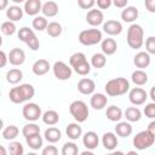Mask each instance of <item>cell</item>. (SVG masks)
Here are the masks:
<instances>
[{
    "label": "cell",
    "mask_w": 155,
    "mask_h": 155,
    "mask_svg": "<svg viewBox=\"0 0 155 155\" xmlns=\"http://www.w3.org/2000/svg\"><path fill=\"white\" fill-rule=\"evenodd\" d=\"M35 94V88L30 84H21L19 86L12 87L8 92L10 101L15 104H22L30 101Z\"/></svg>",
    "instance_id": "6da1fadb"
},
{
    "label": "cell",
    "mask_w": 155,
    "mask_h": 155,
    "mask_svg": "<svg viewBox=\"0 0 155 155\" xmlns=\"http://www.w3.org/2000/svg\"><path fill=\"white\" fill-rule=\"evenodd\" d=\"M104 90L107 94L110 97L122 96L130 91V81L125 78H115V79L109 80L105 84Z\"/></svg>",
    "instance_id": "7a4b0ae2"
},
{
    "label": "cell",
    "mask_w": 155,
    "mask_h": 155,
    "mask_svg": "<svg viewBox=\"0 0 155 155\" xmlns=\"http://www.w3.org/2000/svg\"><path fill=\"white\" fill-rule=\"evenodd\" d=\"M127 44L131 48L138 50L144 44V30L142 25L133 23L127 29Z\"/></svg>",
    "instance_id": "3957f363"
},
{
    "label": "cell",
    "mask_w": 155,
    "mask_h": 155,
    "mask_svg": "<svg viewBox=\"0 0 155 155\" xmlns=\"http://www.w3.org/2000/svg\"><path fill=\"white\" fill-rule=\"evenodd\" d=\"M69 113L74 117V120L79 124V122H85L87 120L88 114H90V110H88L87 104L84 101L76 99V101H74V102L70 103V105H69Z\"/></svg>",
    "instance_id": "277c9868"
},
{
    "label": "cell",
    "mask_w": 155,
    "mask_h": 155,
    "mask_svg": "<svg viewBox=\"0 0 155 155\" xmlns=\"http://www.w3.org/2000/svg\"><path fill=\"white\" fill-rule=\"evenodd\" d=\"M103 41V35L99 29L91 28V29H85L80 31L79 34V42L84 46H93Z\"/></svg>",
    "instance_id": "5b68a950"
},
{
    "label": "cell",
    "mask_w": 155,
    "mask_h": 155,
    "mask_svg": "<svg viewBox=\"0 0 155 155\" xmlns=\"http://www.w3.org/2000/svg\"><path fill=\"white\" fill-rule=\"evenodd\" d=\"M18 39L21 41H23L31 51H36L40 47L39 39L36 38L34 30L28 28V27H23V28H21L18 30Z\"/></svg>",
    "instance_id": "8992f818"
},
{
    "label": "cell",
    "mask_w": 155,
    "mask_h": 155,
    "mask_svg": "<svg viewBox=\"0 0 155 155\" xmlns=\"http://www.w3.org/2000/svg\"><path fill=\"white\" fill-rule=\"evenodd\" d=\"M154 142H155V137L148 130L140 131L133 137V145L138 150H145L150 148L154 144Z\"/></svg>",
    "instance_id": "52a82bcc"
},
{
    "label": "cell",
    "mask_w": 155,
    "mask_h": 155,
    "mask_svg": "<svg viewBox=\"0 0 155 155\" xmlns=\"http://www.w3.org/2000/svg\"><path fill=\"white\" fill-rule=\"evenodd\" d=\"M42 114L44 113L41 111V108L36 103H33V102L25 103L24 107L22 108V115L29 122H35L36 120L42 117Z\"/></svg>",
    "instance_id": "ba28073f"
},
{
    "label": "cell",
    "mask_w": 155,
    "mask_h": 155,
    "mask_svg": "<svg viewBox=\"0 0 155 155\" xmlns=\"http://www.w3.org/2000/svg\"><path fill=\"white\" fill-rule=\"evenodd\" d=\"M52 71H53L54 78L58 79V80H62V81L69 80L71 78V74H73L71 67L68 65L67 63H64L63 61L54 62V64L52 67Z\"/></svg>",
    "instance_id": "9c48e42d"
},
{
    "label": "cell",
    "mask_w": 155,
    "mask_h": 155,
    "mask_svg": "<svg viewBox=\"0 0 155 155\" xmlns=\"http://www.w3.org/2000/svg\"><path fill=\"white\" fill-rule=\"evenodd\" d=\"M128 99H130V102L134 107L136 105H142V104H144L147 102L148 93L142 87H134V88L130 90V92H128Z\"/></svg>",
    "instance_id": "30bf717a"
},
{
    "label": "cell",
    "mask_w": 155,
    "mask_h": 155,
    "mask_svg": "<svg viewBox=\"0 0 155 155\" xmlns=\"http://www.w3.org/2000/svg\"><path fill=\"white\" fill-rule=\"evenodd\" d=\"M103 21H104V15L99 8L98 10L97 8H92L86 15V22L92 27H98V25L103 24L104 23Z\"/></svg>",
    "instance_id": "8fae6325"
},
{
    "label": "cell",
    "mask_w": 155,
    "mask_h": 155,
    "mask_svg": "<svg viewBox=\"0 0 155 155\" xmlns=\"http://www.w3.org/2000/svg\"><path fill=\"white\" fill-rule=\"evenodd\" d=\"M78 90H79V92L81 94L90 96V94H93V92L96 90V84H94V81L92 79L82 78L78 82Z\"/></svg>",
    "instance_id": "7c38bea8"
},
{
    "label": "cell",
    "mask_w": 155,
    "mask_h": 155,
    "mask_svg": "<svg viewBox=\"0 0 155 155\" xmlns=\"http://www.w3.org/2000/svg\"><path fill=\"white\" fill-rule=\"evenodd\" d=\"M103 30H104V33H107L110 36L119 35V34L122 33V24L119 21L109 19V21L103 23Z\"/></svg>",
    "instance_id": "4fadbf2b"
},
{
    "label": "cell",
    "mask_w": 155,
    "mask_h": 155,
    "mask_svg": "<svg viewBox=\"0 0 155 155\" xmlns=\"http://www.w3.org/2000/svg\"><path fill=\"white\" fill-rule=\"evenodd\" d=\"M25 61V53L22 48L19 47H15L10 51L8 53V62L10 64L15 65V67H18V65H22Z\"/></svg>",
    "instance_id": "5bb4252c"
},
{
    "label": "cell",
    "mask_w": 155,
    "mask_h": 155,
    "mask_svg": "<svg viewBox=\"0 0 155 155\" xmlns=\"http://www.w3.org/2000/svg\"><path fill=\"white\" fill-rule=\"evenodd\" d=\"M82 143H84V145L87 150H94L99 144L98 134L93 131H87L82 136Z\"/></svg>",
    "instance_id": "9a60e30c"
},
{
    "label": "cell",
    "mask_w": 155,
    "mask_h": 155,
    "mask_svg": "<svg viewBox=\"0 0 155 155\" xmlns=\"http://www.w3.org/2000/svg\"><path fill=\"white\" fill-rule=\"evenodd\" d=\"M50 69H51L50 62L47 59H44V58H40V59L35 61L33 67H31V70L36 76H42V75L47 74Z\"/></svg>",
    "instance_id": "2e32d148"
},
{
    "label": "cell",
    "mask_w": 155,
    "mask_h": 155,
    "mask_svg": "<svg viewBox=\"0 0 155 155\" xmlns=\"http://www.w3.org/2000/svg\"><path fill=\"white\" fill-rule=\"evenodd\" d=\"M24 12L28 16H35L42 10V2L40 0H27L24 2V7H23Z\"/></svg>",
    "instance_id": "e0dca14e"
},
{
    "label": "cell",
    "mask_w": 155,
    "mask_h": 155,
    "mask_svg": "<svg viewBox=\"0 0 155 155\" xmlns=\"http://www.w3.org/2000/svg\"><path fill=\"white\" fill-rule=\"evenodd\" d=\"M108 103V97L104 93H93L90 98V105L94 110H102Z\"/></svg>",
    "instance_id": "ac0fdd59"
},
{
    "label": "cell",
    "mask_w": 155,
    "mask_h": 155,
    "mask_svg": "<svg viewBox=\"0 0 155 155\" xmlns=\"http://www.w3.org/2000/svg\"><path fill=\"white\" fill-rule=\"evenodd\" d=\"M117 143H119L117 137H116V134L113 133V132H105V133L103 134V137H102V144H103V147H104L107 150H109V151L115 150V148L117 147Z\"/></svg>",
    "instance_id": "d6986e66"
},
{
    "label": "cell",
    "mask_w": 155,
    "mask_h": 155,
    "mask_svg": "<svg viewBox=\"0 0 155 155\" xmlns=\"http://www.w3.org/2000/svg\"><path fill=\"white\" fill-rule=\"evenodd\" d=\"M133 63L137 68L139 69H144V68H148L149 64H150V54L147 52V51H140L138 52L134 58H133Z\"/></svg>",
    "instance_id": "ffe728a7"
},
{
    "label": "cell",
    "mask_w": 155,
    "mask_h": 155,
    "mask_svg": "<svg viewBox=\"0 0 155 155\" xmlns=\"http://www.w3.org/2000/svg\"><path fill=\"white\" fill-rule=\"evenodd\" d=\"M101 48H102V53H104L105 56H111L116 52L117 44L113 38H107L103 39V41L101 42Z\"/></svg>",
    "instance_id": "44dd1931"
},
{
    "label": "cell",
    "mask_w": 155,
    "mask_h": 155,
    "mask_svg": "<svg viewBox=\"0 0 155 155\" xmlns=\"http://www.w3.org/2000/svg\"><path fill=\"white\" fill-rule=\"evenodd\" d=\"M138 8L134 6H127L121 11V19L126 23H132L138 18Z\"/></svg>",
    "instance_id": "7402d4cb"
},
{
    "label": "cell",
    "mask_w": 155,
    "mask_h": 155,
    "mask_svg": "<svg viewBox=\"0 0 155 155\" xmlns=\"http://www.w3.org/2000/svg\"><path fill=\"white\" fill-rule=\"evenodd\" d=\"M23 12H24V10L22 7L17 6V5H12V6H8L6 8V17L8 18V21L15 23V22L22 19Z\"/></svg>",
    "instance_id": "603a6c76"
},
{
    "label": "cell",
    "mask_w": 155,
    "mask_h": 155,
    "mask_svg": "<svg viewBox=\"0 0 155 155\" xmlns=\"http://www.w3.org/2000/svg\"><path fill=\"white\" fill-rule=\"evenodd\" d=\"M44 137H45V139H46L48 143L54 144V143H57V142L61 140V138H62V132H61L59 128H57V127H54V126H51V127H48L47 130H45Z\"/></svg>",
    "instance_id": "cb8c5ba5"
},
{
    "label": "cell",
    "mask_w": 155,
    "mask_h": 155,
    "mask_svg": "<svg viewBox=\"0 0 155 155\" xmlns=\"http://www.w3.org/2000/svg\"><path fill=\"white\" fill-rule=\"evenodd\" d=\"M122 110L121 108L116 107V105H110L107 108V111H105V116L109 121H113V122H120V120L122 119Z\"/></svg>",
    "instance_id": "d4e9b609"
},
{
    "label": "cell",
    "mask_w": 155,
    "mask_h": 155,
    "mask_svg": "<svg viewBox=\"0 0 155 155\" xmlns=\"http://www.w3.org/2000/svg\"><path fill=\"white\" fill-rule=\"evenodd\" d=\"M65 133H67L68 138H70L71 140H76L82 136V128L78 122H71L67 126Z\"/></svg>",
    "instance_id": "484cf974"
},
{
    "label": "cell",
    "mask_w": 155,
    "mask_h": 155,
    "mask_svg": "<svg viewBox=\"0 0 155 155\" xmlns=\"http://www.w3.org/2000/svg\"><path fill=\"white\" fill-rule=\"evenodd\" d=\"M115 132H116V134L119 137L127 138L132 133V126H131V124L128 121H120L115 126Z\"/></svg>",
    "instance_id": "4316f807"
},
{
    "label": "cell",
    "mask_w": 155,
    "mask_h": 155,
    "mask_svg": "<svg viewBox=\"0 0 155 155\" xmlns=\"http://www.w3.org/2000/svg\"><path fill=\"white\" fill-rule=\"evenodd\" d=\"M22 79H23V73L18 68H12L6 73V81L8 84L17 85L22 81Z\"/></svg>",
    "instance_id": "83f0119b"
},
{
    "label": "cell",
    "mask_w": 155,
    "mask_h": 155,
    "mask_svg": "<svg viewBox=\"0 0 155 155\" xmlns=\"http://www.w3.org/2000/svg\"><path fill=\"white\" fill-rule=\"evenodd\" d=\"M44 17H54L58 13V5L54 1H46L42 4V10H41Z\"/></svg>",
    "instance_id": "f1b7e54d"
},
{
    "label": "cell",
    "mask_w": 155,
    "mask_h": 155,
    "mask_svg": "<svg viewBox=\"0 0 155 155\" xmlns=\"http://www.w3.org/2000/svg\"><path fill=\"white\" fill-rule=\"evenodd\" d=\"M131 80H132V82H133L134 85H137V86H143V85H145V84L148 82V74H147L144 70H142V69H137V70H134V71L132 73Z\"/></svg>",
    "instance_id": "f546056e"
},
{
    "label": "cell",
    "mask_w": 155,
    "mask_h": 155,
    "mask_svg": "<svg viewBox=\"0 0 155 155\" xmlns=\"http://www.w3.org/2000/svg\"><path fill=\"white\" fill-rule=\"evenodd\" d=\"M42 122L46 124L47 126H54L58 121H59V115L56 110H46L44 114H42Z\"/></svg>",
    "instance_id": "4dcf8cb0"
},
{
    "label": "cell",
    "mask_w": 155,
    "mask_h": 155,
    "mask_svg": "<svg viewBox=\"0 0 155 155\" xmlns=\"http://www.w3.org/2000/svg\"><path fill=\"white\" fill-rule=\"evenodd\" d=\"M125 117L128 122H137L142 119V111L137 107H128L125 110Z\"/></svg>",
    "instance_id": "1f68e13d"
},
{
    "label": "cell",
    "mask_w": 155,
    "mask_h": 155,
    "mask_svg": "<svg viewBox=\"0 0 155 155\" xmlns=\"http://www.w3.org/2000/svg\"><path fill=\"white\" fill-rule=\"evenodd\" d=\"M18 133H19V130L16 125H8L2 130L1 136L5 140H13V139H16Z\"/></svg>",
    "instance_id": "d6a6232c"
},
{
    "label": "cell",
    "mask_w": 155,
    "mask_h": 155,
    "mask_svg": "<svg viewBox=\"0 0 155 155\" xmlns=\"http://www.w3.org/2000/svg\"><path fill=\"white\" fill-rule=\"evenodd\" d=\"M91 67L96 69H101L107 64V56L102 52H97L91 57Z\"/></svg>",
    "instance_id": "836d02e7"
},
{
    "label": "cell",
    "mask_w": 155,
    "mask_h": 155,
    "mask_svg": "<svg viewBox=\"0 0 155 155\" xmlns=\"http://www.w3.org/2000/svg\"><path fill=\"white\" fill-rule=\"evenodd\" d=\"M22 134L24 136V138H28V137H31L35 134H40V127L35 122H29V124L23 126Z\"/></svg>",
    "instance_id": "e575fe53"
},
{
    "label": "cell",
    "mask_w": 155,
    "mask_h": 155,
    "mask_svg": "<svg viewBox=\"0 0 155 155\" xmlns=\"http://www.w3.org/2000/svg\"><path fill=\"white\" fill-rule=\"evenodd\" d=\"M62 31H63V28L58 22H50L46 28V33L51 38H58L62 34Z\"/></svg>",
    "instance_id": "d590c367"
},
{
    "label": "cell",
    "mask_w": 155,
    "mask_h": 155,
    "mask_svg": "<svg viewBox=\"0 0 155 155\" xmlns=\"http://www.w3.org/2000/svg\"><path fill=\"white\" fill-rule=\"evenodd\" d=\"M25 142L28 144V147L33 150H39L40 148H42V143H44V139L40 134H35V136H31V137H28L25 138Z\"/></svg>",
    "instance_id": "8d00e7d4"
},
{
    "label": "cell",
    "mask_w": 155,
    "mask_h": 155,
    "mask_svg": "<svg viewBox=\"0 0 155 155\" xmlns=\"http://www.w3.org/2000/svg\"><path fill=\"white\" fill-rule=\"evenodd\" d=\"M86 61H87V58H86L85 53H82V52H75L69 58V65L71 67V69H74V68H76L78 65L82 64Z\"/></svg>",
    "instance_id": "74e56055"
},
{
    "label": "cell",
    "mask_w": 155,
    "mask_h": 155,
    "mask_svg": "<svg viewBox=\"0 0 155 155\" xmlns=\"http://www.w3.org/2000/svg\"><path fill=\"white\" fill-rule=\"evenodd\" d=\"M31 25H33V28H34L35 30L42 31V30H46V28H47V25H48V22H47V19H46V17H44V16H36V17H34V19H33Z\"/></svg>",
    "instance_id": "f35d334b"
},
{
    "label": "cell",
    "mask_w": 155,
    "mask_h": 155,
    "mask_svg": "<svg viewBox=\"0 0 155 155\" xmlns=\"http://www.w3.org/2000/svg\"><path fill=\"white\" fill-rule=\"evenodd\" d=\"M61 153L62 155H79V148L74 142H67L63 144Z\"/></svg>",
    "instance_id": "ab89813d"
},
{
    "label": "cell",
    "mask_w": 155,
    "mask_h": 155,
    "mask_svg": "<svg viewBox=\"0 0 155 155\" xmlns=\"http://www.w3.org/2000/svg\"><path fill=\"white\" fill-rule=\"evenodd\" d=\"M7 149H8L10 155H24V148H23L21 142L12 140Z\"/></svg>",
    "instance_id": "60d3db41"
},
{
    "label": "cell",
    "mask_w": 155,
    "mask_h": 155,
    "mask_svg": "<svg viewBox=\"0 0 155 155\" xmlns=\"http://www.w3.org/2000/svg\"><path fill=\"white\" fill-rule=\"evenodd\" d=\"M1 31L4 35H7V36H11L16 33V24L11 21H5L1 23Z\"/></svg>",
    "instance_id": "b9f144b4"
},
{
    "label": "cell",
    "mask_w": 155,
    "mask_h": 155,
    "mask_svg": "<svg viewBox=\"0 0 155 155\" xmlns=\"http://www.w3.org/2000/svg\"><path fill=\"white\" fill-rule=\"evenodd\" d=\"M143 113H144V115H145L147 117L155 120V103H154V102L148 103V104L144 107Z\"/></svg>",
    "instance_id": "7bdbcfd3"
},
{
    "label": "cell",
    "mask_w": 155,
    "mask_h": 155,
    "mask_svg": "<svg viewBox=\"0 0 155 155\" xmlns=\"http://www.w3.org/2000/svg\"><path fill=\"white\" fill-rule=\"evenodd\" d=\"M145 48L149 54H155V36H149L145 40Z\"/></svg>",
    "instance_id": "ee69618b"
},
{
    "label": "cell",
    "mask_w": 155,
    "mask_h": 155,
    "mask_svg": "<svg viewBox=\"0 0 155 155\" xmlns=\"http://www.w3.org/2000/svg\"><path fill=\"white\" fill-rule=\"evenodd\" d=\"M78 5L82 10H92V7L96 5L94 0H78Z\"/></svg>",
    "instance_id": "f6af8a7d"
},
{
    "label": "cell",
    "mask_w": 155,
    "mask_h": 155,
    "mask_svg": "<svg viewBox=\"0 0 155 155\" xmlns=\"http://www.w3.org/2000/svg\"><path fill=\"white\" fill-rule=\"evenodd\" d=\"M41 155H58V149L54 145H46L42 149Z\"/></svg>",
    "instance_id": "bcb514c9"
},
{
    "label": "cell",
    "mask_w": 155,
    "mask_h": 155,
    "mask_svg": "<svg viewBox=\"0 0 155 155\" xmlns=\"http://www.w3.org/2000/svg\"><path fill=\"white\" fill-rule=\"evenodd\" d=\"M96 5L99 10H107L113 5V1L111 0H97Z\"/></svg>",
    "instance_id": "7dc6e473"
},
{
    "label": "cell",
    "mask_w": 155,
    "mask_h": 155,
    "mask_svg": "<svg viewBox=\"0 0 155 155\" xmlns=\"http://www.w3.org/2000/svg\"><path fill=\"white\" fill-rule=\"evenodd\" d=\"M144 6L150 13H155V0H145Z\"/></svg>",
    "instance_id": "c3c4849f"
},
{
    "label": "cell",
    "mask_w": 155,
    "mask_h": 155,
    "mask_svg": "<svg viewBox=\"0 0 155 155\" xmlns=\"http://www.w3.org/2000/svg\"><path fill=\"white\" fill-rule=\"evenodd\" d=\"M113 5L115 6V7H119V8H126L127 7V5H128V1L127 0H114L113 1Z\"/></svg>",
    "instance_id": "681fc988"
},
{
    "label": "cell",
    "mask_w": 155,
    "mask_h": 155,
    "mask_svg": "<svg viewBox=\"0 0 155 155\" xmlns=\"http://www.w3.org/2000/svg\"><path fill=\"white\" fill-rule=\"evenodd\" d=\"M0 59H1L0 67L4 68V67L6 65V63H7V61H8V56L5 53V51H1V52H0Z\"/></svg>",
    "instance_id": "f907efd6"
},
{
    "label": "cell",
    "mask_w": 155,
    "mask_h": 155,
    "mask_svg": "<svg viewBox=\"0 0 155 155\" xmlns=\"http://www.w3.org/2000/svg\"><path fill=\"white\" fill-rule=\"evenodd\" d=\"M154 137H155V120H153V121H150L149 122V125H148V128H147Z\"/></svg>",
    "instance_id": "816d5d0a"
},
{
    "label": "cell",
    "mask_w": 155,
    "mask_h": 155,
    "mask_svg": "<svg viewBox=\"0 0 155 155\" xmlns=\"http://www.w3.org/2000/svg\"><path fill=\"white\" fill-rule=\"evenodd\" d=\"M149 97L151 98V101L155 103V86H153L150 88V92H149Z\"/></svg>",
    "instance_id": "f5cc1de1"
},
{
    "label": "cell",
    "mask_w": 155,
    "mask_h": 155,
    "mask_svg": "<svg viewBox=\"0 0 155 155\" xmlns=\"http://www.w3.org/2000/svg\"><path fill=\"white\" fill-rule=\"evenodd\" d=\"M7 150L8 149H6L4 145H1L0 147V155H7Z\"/></svg>",
    "instance_id": "db71d44e"
},
{
    "label": "cell",
    "mask_w": 155,
    "mask_h": 155,
    "mask_svg": "<svg viewBox=\"0 0 155 155\" xmlns=\"http://www.w3.org/2000/svg\"><path fill=\"white\" fill-rule=\"evenodd\" d=\"M7 4H8L7 0H1V1H0V8H1V10L5 8V7L7 6Z\"/></svg>",
    "instance_id": "11a10c76"
},
{
    "label": "cell",
    "mask_w": 155,
    "mask_h": 155,
    "mask_svg": "<svg viewBox=\"0 0 155 155\" xmlns=\"http://www.w3.org/2000/svg\"><path fill=\"white\" fill-rule=\"evenodd\" d=\"M107 155H125V154H124L122 151H119V150H117V151L113 150V151H110V153H109V154H107Z\"/></svg>",
    "instance_id": "9f6ffc18"
},
{
    "label": "cell",
    "mask_w": 155,
    "mask_h": 155,
    "mask_svg": "<svg viewBox=\"0 0 155 155\" xmlns=\"http://www.w3.org/2000/svg\"><path fill=\"white\" fill-rule=\"evenodd\" d=\"M80 155H94V154L92 153V150H85V151H82Z\"/></svg>",
    "instance_id": "6f0895ef"
},
{
    "label": "cell",
    "mask_w": 155,
    "mask_h": 155,
    "mask_svg": "<svg viewBox=\"0 0 155 155\" xmlns=\"http://www.w3.org/2000/svg\"><path fill=\"white\" fill-rule=\"evenodd\" d=\"M125 155H139L137 151H134V150H130L127 154H125Z\"/></svg>",
    "instance_id": "680465c9"
},
{
    "label": "cell",
    "mask_w": 155,
    "mask_h": 155,
    "mask_svg": "<svg viewBox=\"0 0 155 155\" xmlns=\"http://www.w3.org/2000/svg\"><path fill=\"white\" fill-rule=\"evenodd\" d=\"M27 155H38V154H36V153H28Z\"/></svg>",
    "instance_id": "91938a15"
}]
</instances>
